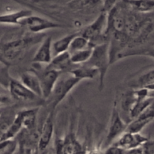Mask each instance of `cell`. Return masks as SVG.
<instances>
[{"instance_id":"1","label":"cell","mask_w":154,"mask_h":154,"mask_svg":"<svg viewBox=\"0 0 154 154\" xmlns=\"http://www.w3.org/2000/svg\"><path fill=\"white\" fill-rule=\"evenodd\" d=\"M45 35H18L0 40V63L11 67L19 63L30 48L41 43Z\"/></svg>"},{"instance_id":"2","label":"cell","mask_w":154,"mask_h":154,"mask_svg":"<svg viewBox=\"0 0 154 154\" xmlns=\"http://www.w3.org/2000/svg\"><path fill=\"white\" fill-rule=\"evenodd\" d=\"M85 64L95 68L98 72V90L102 91L104 87L106 75L110 66L108 42L95 45L90 59Z\"/></svg>"},{"instance_id":"3","label":"cell","mask_w":154,"mask_h":154,"mask_svg":"<svg viewBox=\"0 0 154 154\" xmlns=\"http://www.w3.org/2000/svg\"><path fill=\"white\" fill-rule=\"evenodd\" d=\"M107 28V12L102 11L93 22L82 29L79 33L95 46L98 44L108 42L106 35Z\"/></svg>"},{"instance_id":"4","label":"cell","mask_w":154,"mask_h":154,"mask_svg":"<svg viewBox=\"0 0 154 154\" xmlns=\"http://www.w3.org/2000/svg\"><path fill=\"white\" fill-rule=\"evenodd\" d=\"M81 81L79 79L74 77L70 73H67V75L66 77H63V78H61V75H60L53 89L51 96L47 99V100L50 99V105H51L50 111H55L57 105Z\"/></svg>"},{"instance_id":"5","label":"cell","mask_w":154,"mask_h":154,"mask_svg":"<svg viewBox=\"0 0 154 154\" xmlns=\"http://www.w3.org/2000/svg\"><path fill=\"white\" fill-rule=\"evenodd\" d=\"M42 65L33 64V69L31 70L35 72L39 78L42 91V97L45 101L51 96L61 73L59 71L48 67L47 65L44 68H42Z\"/></svg>"},{"instance_id":"6","label":"cell","mask_w":154,"mask_h":154,"mask_svg":"<svg viewBox=\"0 0 154 154\" xmlns=\"http://www.w3.org/2000/svg\"><path fill=\"white\" fill-rule=\"evenodd\" d=\"M127 126H128V123L125 122L121 117L120 113L117 108L116 101H115L110 114L107 134L105 140V146L108 147L109 145L114 143L119 138V137L126 131Z\"/></svg>"},{"instance_id":"7","label":"cell","mask_w":154,"mask_h":154,"mask_svg":"<svg viewBox=\"0 0 154 154\" xmlns=\"http://www.w3.org/2000/svg\"><path fill=\"white\" fill-rule=\"evenodd\" d=\"M55 154H84L85 149L77 138L72 126L63 138L54 141Z\"/></svg>"},{"instance_id":"8","label":"cell","mask_w":154,"mask_h":154,"mask_svg":"<svg viewBox=\"0 0 154 154\" xmlns=\"http://www.w3.org/2000/svg\"><path fill=\"white\" fill-rule=\"evenodd\" d=\"M21 26L25 27L30 33L40 34L45 30L64 28L65 26L42 17L31 14L23 20L21 22Z\"/></svg>"},{"instance_id":"9","label":"cell","mask_w":154,"mask_h":154,"mask_svg":"<svg viewBox=\"0 0 154 154\" xmlns=\"http://www.w3.org/2000/svg\"><path fill=\"white\" fill-rule=\"evenodd\" d=\"M8 91L9 92L11 98L16 102L31 103L38 102L39 100L44 101L33 93L30 89L27 88L20 80H17L13 78H11L9 82Z\"/></svg>"},{"instance_id":"10","label":"cell","mask_w":154,"mask_h":154,"mask_svg":"<svg viewBox=\"0 0 154 154\" xmlns=\"http://www.w3.org/2000/svg\"><path fill=\"white\" fill-rule=\"evenodd\" d=\"M54 112L55 111H50L45 121L41 126L39 132L38 140V152H43L47 150L54 135Z\"/></svg>"},{"instance_id":"11","label":"cell","mask_w":154,"mask_h":154,"mask_svg":"<svg viewBox=\"0 0 154 154\" xmlns=\"http://www.w3.org/2000/svg\"><path fill=\"white\" fill-rule=\"evenodd\" d=\"M52 38L45 36L41 42L36 54L32 59V63L37 65H48L52 60Z\"/></svg>"},{"instance_id":"12","label":"cell","mask_w":154,"mask_h":154,"mask_svg":"<svg viewBox=\"0 0 154 154\" xmlns=\"http://www.w3.org/2000/svg\"><path fill=\"white\" fill-rule=\"evenodd\" d=\"M148 137L141 135L140 132H131L125 131L122 135L113 144L120 146L125 150L140 147L146 140Z\"/></svg>"},{"instance_id":"13","label":"cell","mask_w":154,"mask_h":154,"mask_svg":"<svg viewBox=\"0 0 154 154\" xmlns=\"http://www.w3.org/2000/svg\"><path fill=\"white\" fill-rule=\"evenodd\" d=\"M47 66L51 69L59 71L61 74L69 73L76 66L71 62L70 54L69 51L55 55L54 57H53L51 63Z\"/></svg>"},{"instance_id":"14","label":"cell","mask_w":154,"mask_h":154,"mask_svg":"<svg viewBox=\"0 0 154 154\" xmlns=\"http://www.w3.org/2000/svg\"><path fill=\"white\" fill-rule=\"evenodd\" d=\"M20 81L27 88L30 89L33 93H34L36 96H39L40 99H43L40 81H39V78H38V76L36 75V74L35 72H33L32 70L24 72V73H22L21 75Z\"/></svg>"},{"instance_id":"15","label":"cell","mask_w":154,"mask_h":154,"mask_svg":"<svg viewBox=\"0 0 154 154\" xmlns=\"http://www.w3.org/2000/svg\"><path fill=\"white\" fill-rule=\"evenodd\" d=\"M33 14L30 10H20L17 11L0 14V24L21 26V22L24 18Z\"/></svg>"},{"instance_id":"16","label":"cell","mask_w":154,"mask_h":154,"mask_svg":"<svg viewBox=\"0 0 154 154\" xmlns=\"http://www.w3.org/2000/svg\"><path fill=\"white\" fill-rule=\"evenodd\" d=\"M134 11L140 14H149L154 11V0H122Z\"/></svg>"},{"instance_id":"17","label":"cell","mask_w":154,"mask_h":154,"mask_svg":"<svg viewBox=\"0 0 154 154\" xmlns=\"http://www.w3.org/2000/svg\"><path fill=\"white\" fill-rule=\"evenodd\" d=\"M69 73L81 81L82 80H92L98 77V71L85 64L76 66Z\"/></svg>"},{"instance_id":"18","label":"cell","mask_w":154,"mask_h":154,"mask_svg":"<svg viewBox=\"0 0 154 154\" xmlns=\"http://www.w3.org/2000/svg\"><path fill=\"white\" fill-rule=\"evenodd\" d=\"M78 32H74L68 34L63 37L60 38L58 40L55 41L52 43V51L54 56L57 54H62V53L66 52L69 51V46L72 40L75 37Z\"/></svg>"},{"instance_id":"19","label":"cell","mask_w":154,"mask_h":154,"mask_svg":"<svg viewBox=\"0 0 154 154\" xmlns=\"http://www.w3.org/2000/svg\"><path fill=\"white\" fill-rule=\"evenodd\" d=\"M154 85V67L145 71L137 78L134 83V88H146Z\"/></svg>"},{"instance_id":"20","label":"cell","mask_w":154,"mask_h":154,"mask_svg":"<svg viewBox=\"0 0 154 154\" xmlns=\"http://www.w3.org/2000/svg\"><path fill=\"white\" fill-rule=\"evenodd\" d=\"M94 47H89L84 50L75 51L70 54L71 62L75 66H79L86 63L91 56Z\"/></svg>"},{"instance_id":"21","label":"cell","mask_w":154,"mask_h":154,"mask_svg":"<svg viewBox=\"0 0 154 154\" xmlns=\"http://www.w3.org/2000/svg\"><path fill=\"white\" fill-rule=\"evenodd\" d=\"M89 47H94V45L91 44V42L85 37L82 35L79 32L78 34L73 38V39L71 42L70 46H69L68 51H69V54H72L75 51L85 49Z\"/></svg>"},{"instance_id":"22","label":"cell","mask_w":154,"mask_h":154,"mask_svg":"<svg viewBox=\"0 0 154 154\" xmlns=\"http://www.w3.org/2000/svg\"><path fill=\"white\" fill-rule=\"evenodd\" d=\"M125 149L122 148L120 146H118L115 144H112L109 145L106 148L105 150H104V154H125L126 153Z\"/></svg>"},{"instance_id":"23","label":"cell","mask_w":154,"mask_h":154,"mask_svg":"<svg viewBox=\"0 0 154 154\" xmlns=\"http://www.w3.org/2000/svg\"><path fill=\"white\" fill-rule=\"evenodd\" d=\"M140 147L143 154H154V140L148 138Z\"/></svg>"},{"instance_id":"24","label":"cell","mask_w":154,"mask_h":154,"mask_svg":"<svg viewBox=\"0 0 154 154\" xmlns=\"http://www.w3.org/2000/svg\"><path fill=\"white\" fill-rule=\"evenodd\" d=\"M12 101L13 99L11 98V96L0 93V109L11 106L12 104Z\"/></svg>"},{"instance_id":"25","label":"cell","mask_w":154,"mask_h":154,"mask_svg":"<svg viewBox=\"0 0 154 154\" xmlns=\"http://www.w3.org/2000/svg\"><path fill=\"white\" fill-rule=\"evenodd\" d=\"M84 154H104V150L101 148L98 147H92V148L88 149V150H85Z\"/></svg>"},{"instance_id":"26","label":"cell","mask_w":154,"mask_h":154,"mask_svg":"<svg viewBox=\"0 0 154 154\" xmlns=\"http://www.w3.org/2000/svg\"><path fill=\"white\" fill-rule=\"evenodd\" d=\"M125 154H143L142 151L141 147H137V148L130 149V150H126V153Z\"/></svg>"},{"instance_id":"27","label":"cell","mask_w":154,"mask_h":154,"mask_svg":"<svg viewBox=\"0 0 154 154\" xmlns=\"http://www.w3.org/2000/svg\"><path fill=\"white\" fill-rule=\"evenodd\" d=\"M25 154H38V150L34 149H26Z\"/></svg>"},{"instance_id":"28","label":"cell","mask_w":154,"mask_h":154,"mask_svg":"<svg viewBox=\"0 0 154 154\" xmlns=\"http://www.w3.org/2000/svg\"><path fill=\"white\" fill-rule=\"evenodd\" d=\"M149 97L154 98V90L153 91H149Z\"/></svg>"},{"instance_id":"29","label":"cell","mask_w":154,"mask_h":154,"mask_svg":"<svg viewBox=\"0 0 154 154\" xmlns=\"http://www.w3.org/2000/svg\"><path fill=\"white\" fill-rule=\"evenodd\" d=\"M38 154H48V152L47 150H45L43 152H38Z\"/></svg>"},{"instance_id":"30","label":"cell","mask_w":154,"mask_h":154,"mask_svg":"<svg viewBox=\"0 0 154 154\" xmlns=\"http://www.w3.org/2000/svg\"><path fill=\"white\" fill-rule=\"evenodd\" d=\"M4 108H1V109H0V114H2V111H3V109H4Z\"/></svg>"}]
</instances>
